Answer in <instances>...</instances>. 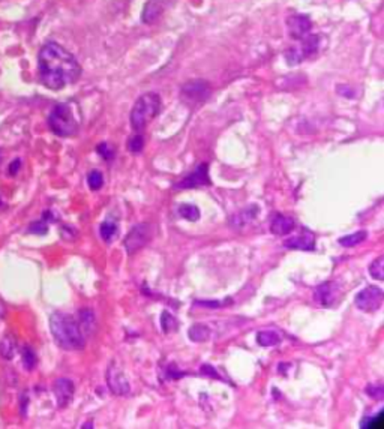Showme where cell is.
Returning a JSON list of instances; mask_svg holds the SVG:
<instances>
[{
	"instance_id": "obj_1",
	"label": "cell",
	"mask_w": 384,
	"mask_h": 429,
	"mask_svg": "<svg viewBox=\"0 0 384 429\" xmlns=\"http://www.w3.org/2000/svg\"><path fill=\"white\" fill-rule=\"evenodd\" d=\"M39 80L45 87L61 90L80 79L81 66L68 50L57 42H47L38 56Z\"/></svg>"
},
{
	"instance_id": "obj_2",
	"label": "cell",
	"mask_w": 384,
	"mask_h": 429,
	"mask_svg": "<svg viewBox=\"0 0 384 429\" xmlns=\"http://www.w3.org/2000/svg\"><path fill=\"white\" fill-rule=\"evenodd\" d=\"M50 331L57 346L63 350H81L86 346V336L78 322L68 314L54 313L50 317Z\"/></svg>"
},
{
	"instance_id": "obj_3",
	"label": "cell",
	"mask_w": 384,
	"mask_h": 429,
	"mask_svg": "<svg viewBox=\"0 0 384 429\" xmlns=\"http://www.w3.org/2000/svg\"><path fill=\"white\" fill-rule=\"evenodd\" d=\"M161 107H162L161 98L158 94L149 92V94L141 95L136 101V104H134L129 114L132 129L136 132H141L143 129H146V126L161 113Z\"/></svg>"
},
{
	"instance_id": "obj_4",
	"label": "cell",
	"mask_w": 384,
	"mask_h": 429,
	"mask_svg": "<svg viewBox=\"0 0 384 429\" xmlns=\"http://www.w3.org/2000/svg\"><path fill=\"white\" fill-rule=\"evenodd\" d=\"M48 126L59 137H72L78 132V122L70 104H57L53 108L48 116Z\"/></svg>"
},
{
	"instance_id": "obj_5",
	"label": "cell",
	"mask_w": 384,
	"mask_h": 429,
	"mask_svg": "<svg viewBox=\"0 0 384 429\" xmlns=\"http://www.w3.org/2000/svg\"><path fill=\"white\" fill-rule=\"evenodd\" d=\"M299 42L296 45L290 47L288 52L286 53V61L288 65L295 66L305 62L308 57L314 56L317 52H319V45H320V38L317 35H306L302 39H297Z\"/></svg>"
},
{
	"instance_id": "obj_6",
	"label": "cell",
	"mask_w": 384,
	"mask_h": 429,
	"mask_svg": "<svg viewBox=\"0 0 384 429\" xmlns=\"http://www.w3.org/2000/svg\"><path fill=\"white\" fill-rule=\"evenodd\" d=\"M153 238V227L150 224H137L134 225L131 231L125 238V248H127L128 254H136L138 249L146 247L147 243Z\"/></svg>"
},
{
	"instance_id": "obj_7",
	"label": "cell",
	"mask_w": 384,
	"mask_h": 429,
	"mask_svg": "<svg viewBox=\"0 0 384 429\" xmlns=\"http://www.w3.org/2000/svg\"><path fill=\"white\" fill-rule=\"evenodd\" d=\"M384 300V293L380 287H366L361 293H357V296L354 299L356 306L363 311V313H375L378 311L383 305Z\"/></svg>"
},
{
	"instance_id": "obj_8",
	"label": "cell",
	"mask_w": 384,
	"mask_h": 429,
	"mask_svg": "<svg viewBox=\"0 0 384 429\" xmlns=\"http://www.w3.org/2000/svg\"><path fill=\"white\" fill-rule=\"evenodd\" d=\"M342 290L341 285L338 282L328 281L320 284L319 287L314 291V299L317 304L324 308H332L338 305V302L341 300Z\"/></svg>"
},
{
	"instance_id": "obj_9",
	"label": "cell",
	"mask_w": 384,
	"mask_h": 429,
	"mask_svg": "<svg viewBox=\"0 0 384 429\" xmlns=\"http://www.w3.org/2000/svg\"><path fill=\"white\" fill-rule=\"evenodd\" d=\"M107 384L110 390L118 395V397H122V395L129 393L131 388H129V381L127 375L120 369V366L116 364V362H111L110 366L107 369Z\"/></svg>"
},
{
	"instance_id": "obj_10",
	"label": "cell",
	"mask_w": 384,
	"mask_h": 429,
	"mask_svg": "<svg viewBox=\"0 0 384 429\" xmlns=\"http://www.w3.org/2000/svg\"><path fill=\"white\" fill-rule=\"evenodd\" d=\"M211 185V178H209V164L202 163L194 171L185 176L179 183L174 185L176 189H191L200 187H209Z\"/></svg>"
},
{
	"instance_id": "obj_11",
	"label": "cell",
	"mask_w": 384,
	"mask_h": 429,
	"mask_svg": "<svg viewBox=\"0 0 384 429\" xmlns=\"http://www.w3.org/2000/svg\"><path fill=\"white\" fill-rule=\"evenodd\" d=\"M212 94L211 84L204 80H194L182 87V95L189 103H203Z\"/></svg>"
},
{
	"instance_id": "obj_12",
	"label": "cell",
	"mask_w": 384,
	"mask_h": 429,
	"mask_svg": "<svg viewBox=\"0 0 384 429\" xmlns=\"http://www.w3.org/2000/svg\"><path fill=\"white\" fill-rule=\"evenodd\" d=\"M287 29L293 39H302L310 35L312 29V21L310 17L303 14H293L287 19Z\"/></svg>"
},
{
	"instance_id": "obj_13",
	"label": "cell",
	"mask_w": 384,
	"mask_h": 429,
	"mask_svg": "<svg viewBox=\"0 0 384 429\" xmlns=\"http://www.w3.org/2000/svg\"><path fill=\"white\" fill-rule=\"evenodd\" d=\"M53 392L57 401V406H59L61 408L68 407L70 402L74 398V392H75L74 383L68 380V378H59V380H56L53 384Z\"/></svg>"
},
{
	"instance_id": "obj_14",
	"label": "cell",
	"mask_w": 384,
	"mask_h": 429,
	"mask_svg": "<svg viewBox=\"0 0 384 429\" xmlns=\"http://www.w3.org/2000/svg\"><path fill=\"white\" fill-rule=\"evenodd\" d=\"M284 247L288 249H297V251H314L315 249V236L303 230L300 234L291 236L286 242H284Z\"/></svg>"
},
{
	"instance_id": "obj_15",
	"label": "cell",
	"mask_w": 384,
	"mask_h": 429,
	"mask_svg": "<svg viewBox=\"0 0 384 429\" xmlns=\"http://www.w3.org/2000/svg\"><path fill=\"white\" fill-rule=\"evenodd\" d=\"M295 220L287 215H277L270 222V230L277 236H286L295 230Z\"/></svg>"
},
{
	"instance_id": "obj_16",
	"label": "cell",
	"mask_w": 384,
	"mask_h": 429,
	"mask_svg": "<svg viewBox=\"0 0 384 429\" xmlns=\"http://www.w3.org/2000/svg\"><path fill=\"white\" fill-rule=\"evenodd\" d=\"M161 15H162L161 3L156 2V0H149V2L145 5L143 14H141V21L146 24H152L160 20Z\"/></svg>"
},
{
	"instance_id": "obj_17",
	"label": "cell",
	"mask_w": 384,
	"mask_h": 429,
	"mask_svg": "<svg viewBox=\"0 0 384 429\" xmlns=\"http://www.w3.org/2000/svg\"><path fill=\"white\" fill-rule=\"evenodd\" d=\"M78 324H80V327H81L83 333H85V336L94 333L95 329H96V320H95L94 311H90V309H81V311H80Z\"/></svg>"
},
{
	"instance_id": "obj_18",
	"label": "cell",
	"mask_w": 384,
	"mask_h": 429,
	"mask_svg": "<svg viewBox=\"0 0 384 429\" xmlns=\"http://www.w3.org/2000/svg\"><path fill=\"white\" fill-rule=\"evenodd\" d=\"M257 215H258V207L257 206H251V207H248L245 210H242L240 213L233 216L231 224L235 225V227H244L245 224L254 221L255 218H257Z\"/></svg>"
},
{
	"instance_id": "obj_19",
	"label": "cell",
	"mask_w": 384,
	"mask_h": 429,
	"mask_svg": "<svg viewBox=\"0 0 384 429\" xmlns=\"http://www.w3.org/2000/svg\"><path fill=\"white\" fill-rule=\"evenodd\" d=\"M188 335H189V339H191V341H194V342H204V341H207L209 338H211L212 331H211V327H209V326L197 323V324H194V326L191 327Z\"/></svg>"
},
{
	"instance_id": "obj_20",
	"label": "cell",
	"mask_w": 384,
	"mask_h": 429,
	"mask_svg": "<svg viewBox=\"0 0 384 429\" xmlns=\"http://www.w3.org/2000/svg\"><path fill=\"white\" fill-rule=\"evenodd\" d=\"M257 342L262 347H275L281 342V336L275 331H262L257 333Z\"/></svg>"
},
{
	"instance_id": "obj_21",
	"label": "cell",
	"mask_w": 384,
	"mask_h": 429,
	"mask_svg": "<svg viewBox=\"0 0 384 429\" xmlns=\"http://www.w3.org/2000/svg\"><path fill=\"white\" fill-rule=\"evenodd\" d=\"M366 238H368V233L362 230V231H357V233L348 234V236H344V238H341L339 245L344 247V248H353V247L361 245L362 242L366 240Z\"/></svg>"
},
{
	"instance_id": "obj_22",
	"label": "cell",
	"mask_w": 384,
	"mask_h": 429,
	"mask_svg": "<svg viewBox=\"0 0 384 429\" xmlns=\"http://www.w3.org/2000/svg\"><path fill=\"white\" fill-rule=\"evenodd\" d=\"M178 213L186 221L195 222L200 220V209L194 205H180L178 209Z\"/></svg>"
},
{
	"instance_id": "obj_23",
	"label": "cell",
	"mask_w": 384,
	"mask_h": 429,
	"mask_svg": "<svg viewBox=\"0 0 384 429\" xmlns=\"http://www.w3.org/2000/svg\"><path fill=\"white\" fill-rule=\"evenodd\" d=\"M116 233H118V225H116V222H113L111 220H107L99 225V234H101V238L108 243L111 242Z\"/></svg>"
},
{
	"instance_id": "obj_24",
	"label": "cell",
	"mask_w": 384,
	"mask_h": 429,
	"mask_svg": "<svg viewBox=\"0 0 384 429\" xmlns=\"http://www.w3.org/2000/svg\"><path fill=\"white\" fill-rule=\"evenodd\" d=\"M161 327L164 333H171L178 329V320L174 318L169 311H164L161 315Z\"/></svg>"
},
{
	"instance_id": "obj_25",
	"label": "cell",
	"mask_w": 384,
	"mask_h": 429,
	"mask_svg": "<svg viewBox=\"0 0 384 429\" xmlns=\"http://www.w3.org/2000/svg\"><path fill=\"white\" fill-rule=\"evenodd\" d=\"M87 185L92 191H98L103 188L104 185V176L101 171L98 170H92L87 176Z\"/></svg>"
},
{
	"instance_id": "obj_26",
	"label": "cell",
	"mask_w": 384,
	"mask_h": 429,
	"mask_svg": "<svg viewBox=\"0 0 384 429\" xmlns=\"http://www.w3.org/2000/svg\"><path fill=\"white\" fill-rule=\"evenodd\" d=\"M370 273L372 275V278L378 281L384 280V257H378L375 262H372V264L370 266Z\"/></svg>"
},
{
	"instance_id": "obj_27",
	"label": "cell",
	"mask_w": 384,
	"mask_h": 429,
	"mask_svg": "<svg viewBox=\"0 0 384 429\" xmlns=\"http://www.w3.org/2000/svg\"><path fill=\"white\" fill-rule=\"evenodd\" d=\"M36 362H38V359H36L35 351L29 347L23 350V365H24V368L28 369V371H32V369L36 366Z\"/></svg>"
},
{
	"instance_id": "obj_28",
	"label": "cell",
	"mask_w": 384,
	"mask_h": 429,
	"mask_svg": "<svg viewBox=\"0 0 384 429\" xmlns=\"http://www.w3.org/2000/svg\"><path fill=\"white\" fill-rule=\"evenodd\" d=\"M145 147V138L141 134H136V136L131 137L128 141V149L131 154H140Z\"/></svg>"
},
{
	"instance_id": "obj_29",
	"label": "cell",
	"mask_w": 384,
	"mask_h": 429,
	"mask_svg": "<svg viewBox=\"0 0 384 429\" xmlns=\"http://www.w3.org/2000/svg\"><path fill=\"white\" fill-rule=\"evenodd\" d=\"M0 355H2L5 359L14 357L15 346H14V342L11 341V338H3L2 342H0Z\"/></svg>"
},
{
	"instance_id": "obj_30",
	"label": "cell",
	"mask_w": 384,
	"mask_h": 429,
	"mask_svg": "<svg viewBox=\"0 0 384 429\" xmlns=\"http://www.w3.org/2000/svg\"><path fill=\"white\" fill-rule=\"evenodd\" d=\"M362 428H368V429H380L383 428V411H380V413L377 416L374 417H366L363 419V422L361 423Z\"/></svg>"
},
{
	"instance_id": "obj_31",
	"label": "cell",
	"mask_w": 384,
	"mask_h": 429,
	"mask_svg": "<svg viewBox=\"0 0 384 429\" xmlns=\"http://www.w3.org/2000/svg\"><path fill=\"white\" fill-rule=\"evenodd\" d=\"M96 152L101 155L105 161H111L114 158V150L111 149V146H108L107 143H101V145L96 147Z\"/></svg>"
},
{
	"instance_id": "obj_32",
	"label": "cell",
	"mask_w": 384,
	"mask_h": 429,
	"mask_svg": "<svg viewBox=\"0 0 384 429\" xmlns=\"http://www.w3.org/2000/svg\"><path fill=\"white\" fill-rule=\"evenodd\" d=\"M366 393L370 395V397H372V398H375V399H383L384 398V388L381 384H378V386H368V388H366Z\"/></svg>"
},
{
	"instance_id": "obj_33",
	"label": "cell",
	"mask_w": 384,
	"mask_h": 429,
	"mask_svg": "<svg viewBox=\"0 0 384 429\" xmlns=\"http://www.w3.org/2000/svg\"><path fill=\"white\" fill-rule=\"evenodd\" d=\"M47 230H48V227H47L44 220H41L38 222H33L29 227V233H32V234H45Z\"/></svg>"
},
{
	"instance_id": "obj_34",
	"label": "cell",
	"mask_w": 384,
	"mask_h": 429,
	"mask_svg": "<svg viewBox=\"0 0 384 429\" xmlns=\"http://www.w3.org/2000/svg\"><path fill=\"white\" fill-rule=\"evenodd\" d=\"M202 373L206 374V375H211L213 378H220V380H221V375L218 374V371H215V369L211 365H203L202 366Z\"/></svg>"
},
{
	"instance_id": "obj_35",
	"label": "cell",
	"mask_w": 384,
	"mask_h": 429,
	"mask_svg": "<svg viewBox=\"0 0 384 429\" xmlns=\"http://www.w3.org/2000/svg\"><path fill=\"white\" fill-rule=\"evenodd\" d=\"M20 167H21V161H20V159H15V161H12L11 165H10V174L15 176L17 173H19Z\"/></svg>"
},
{
	"instance_id": "obj_36",
	"label": "cell",
	"mask_w": 384,
	"mask_h": 429,
	"mask_svg": "<svg viewBox=\"0 0 384 429\" xmlns=\"http://www.w3.org/2000/svg\"><path fill=\"white\" fill-rule=\"evenodd\" d=\"M0 161H2V152H0Z\"/></svg>"
}]
</instances>
